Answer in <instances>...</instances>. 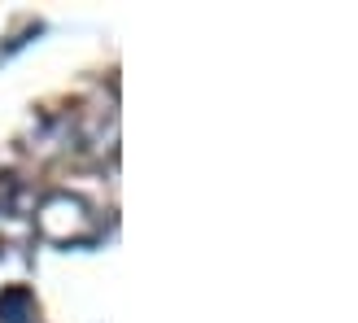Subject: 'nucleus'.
Wrapping results in <instances>:
<instances>
[{"label":"nucleus","instance_id":"f257e3e1","mask_svg":"<svg viewBox=\"0 0 358 323\" xmlns=\"http://www.w3.org/2000/svg\"><path fill=\"white\" fill-rule=\"evenodd\" d=\"M0 315H5V323H27V293L13 289L0 297Z\"/></svg>","mask_w":358,"mask_h":323}]
</instances>
